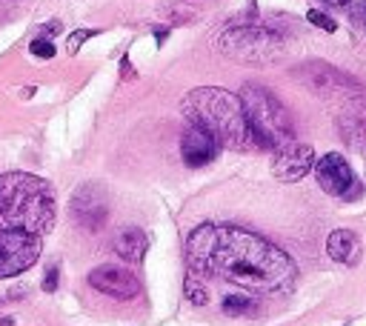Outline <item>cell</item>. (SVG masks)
Returning <instances> with one entry per match:
<instances>
[{
    "mask_svg": "<svg viewBox=\"0 0 366 326\" xmlns=\"http://www.w3.org/2000/svg\"><path fill=\"white\" fill-rule=\"evenodd\" d=\"M326 255L335 261V263H357L360 261V241L352 229H335L329 238H326Z\"/></svg>",
    "mask_w": 366,
    "mask_h": 326,
    "instance_id": "13",
    "label": "cell"
},
{
    "mask_svg": "<svg viewBox=\"0 0 366 326\" xmlns=\"http://www.w3.org/2000/svg\"><path fill=\"white\" fill-rule=\"evenodd\" d=\"M315 178H318V184H320V189H323L326 195H332V198L357 201V198L363 195V189H360V184H357V178H355V172H352V167L346 163V157L338 154V152H329V154H323V157L315 163Z\"/></svg>",
    "mask_w": 366,
    "mask_h": 326,
    "instance_id": "7",
    "label": "cell"
},
{
    "mask_svg": "<svg viewBox=\"0 0 366 326\" xmlns=\"http://www.w3.org/2000/svg\"><path fill=\"white\" fill-rule=\"evenodd\" d=\"M58 278H61V266L52 263V266L46 269V275H43V292H55V289H58Z\"/></svg>",
    "mask_w": 366,
    "mask_h": 326,
    "instance_id": "20",
    "label": "cell"
},
{
    "mask_svg": "<svg viewBox=\"0 0 366 326\" xmlns=\"http://www.w3.org/2000/svg\"><path fill=\"white\" fill-rule=\"evenodd\" d=\"M215 238H218V226H212V224H201L198 229H192V232H189L187 246H183V258H187L189 275H195V278H206V275H212Z\"/></svg>",
    "mask_w": 366,
    "mask_h": 326,
    "instance_id": "10",
    "label": "cell"
},
{
    "mask_svg": "<svg viewBox=\"0 0 366 326\" xmlns=\"http://www.w3.org/2000/svg\"><path fill=\"white\" fill-rule=\"evenodd\" d=\"M241 103L252 129L255 149H281L283 143L295 140L292 115L269 89L258 83H246L241 89Z\"/></svg>",
    "mask_w": 366,
    "mask_h": 326,
    "instance_id": "4",
    "label": "cell"
},
{
    "mask_svg": "<svg viewBox=\"0 0 366 326\" xmlns=\"http://www.w3.org/2000/svg\"><path fill=\"white\" fill-rule=\"evenodd\" d=\"M29 52L35 55V58H55V43L49 41V38H35L32 41V46H29Z\"/></svg>",
    "mask_w": 366,
    "mask_h": 326,
    "instance_id": "19",
    "label": "cell"
},
{
    "mask_svg": "<svg viewBox=\"0 0 366 326\" xmlns=\"http://www.w3.org/2000/svg\"><path fill=\"white\" fill-rule=\"evenodd\" d=\"M306 21H309L312 26L323 29V32H335V29H338V23H335L329 15H323L320 9H309V12H306Z\"/></svg>",
    "mask_w": 366,
    "mask_h": 326,
    "instance_id": "17",
    "label": "cell"
},
{
    "mask_svg": "<svg viewBox=\"0 0 366 326\" xmlns=\"http://www.w3.org/2000/svg\"><path fill=\"white\" fill-rule=\"evenodd\" d=\"M352 23L366 26V0H360V4H355V9H352Z\"/></svg>",
    "mask_w": 366,
    "mask_h": 326,
    "instance_id": "21",
    "label": "cell"
},
{
    "mask_svg": "<svg viewBox=\"0 0 366 326\" xmlns=\"http://www.w3.org/2000/svg\"><path fill=\"white\" fill-rule=\"evenodd\" d=\"M212 275L249 292L278 295L295 286L298 266L281 246L269 243L266 238L238 226H218Z\"/></svg>",
    "mask_w": 366,
    "mask_h": 326,
    "instance_id": "1",
    "label": "cell"
},
{
    "mask_svg": "<svg viewBox=\"0 0 366 326\" xmlns=\"http://www.w3.org/2000/svg\"><path fill=\"white\" fill-rule=\"evenodd\" d=\"M72 221L83 232H100L109 221V198L100 184H83L72 195Z\"/></svg>",
    "mask_w": 366,
    "mask_h": 326,
    "instance_id": "8",
    "label": "cell"
},
{
    "mask_svg": "<svg viewBox=\"0 0 366 326\" xmlns=\"http://www.w3.org/2000/svg\"><path fill=\"white\" fill-rule=\"evenodd\" d=\"M92 35H95L92 29H78V32H72V35L66 38V52H69V55H78V52H80V46H83Z\"/></svg>",
    "mask_w": 366,
    "mask_h": 326,
    "instance_id": "18",
    "label": "cell"
},
{
    "mask_svg": "<svg viewBox=\"0 0 366 326\" xmlns=\"http://www.w3.org/2000/svg\"><path fill=\"white\" fill-rule=\"evenodd\" d=\"M0 326H12V317H6V320H0Z\"/></svg>",
    "mask_w": 366,
    "mask_h": 326,
    "instance_id": "24",
    "label": "cell"
},
{
    "mask_svg": "<svg viewBox=\"0 0 366 326\" xmlns=\"http://www.w3.org/2000/svg\"><path fill=\"white\" fill-rule=\"evenodd\" d=\"M258 306H255V300L249 298V295H226L224 298V312L229 315V317H241V315H252Z\"/></svg>",
    "mask_w": 366,
    "mask_h": 326,
    "instance_id": "15",
    "label": "cell"
},
{
    "mask_svg": "<svg viewBox=\"0 0 366 326\" xmlns=\"http://www.w3.org/2000/svg\"><path fill=\"white\" fill-rule=\"evenodd\" d=\"M221 49H224V55H229L241 63H266L281 55L283 41L269 26L241 23V26H229L221 35Z\"/></svg>",
    "mask_w": 366,
    "mask_h": 326,
    "instance_id": "5",
    "label": "cell"
},
{
    "mask_svg": "<svg viewBox=\"0 0 366 326\" xmlns=\"http://www.w3.org/2000/svg\"><path fill=\"white\" fill-rule=\"evenodd\" d=\"M55 215V192L43 178L29 172H9L0 178V221L4 226L43 238L52 232Z\"/></svg>",
    "mask_w": 366,
    "mask_h": 326,
    "instance_id": "2",
    "label": "cell"
},
{
    "mask_svg": "<svg viewBox=\"0 0 366 326\" xmlns=\"http://www.w3.org/2000/svg\"><path fill=\"white\" fill-rule=\"evenodd\" d=\"M320 4H326V6H346L349 0H320Z\"/></svg>",
    "mask_w": 366,
    "mask_h": 326,
    "instance_id": "23",
    "label": "cell"
},
{
    "mask_svg": "<svg viewBox=\"0 0 366 326\" xmlns=\"http://www.w3.org/2000/svg\"><path fill=\"white\" fill-rule=\"evenodd\" d=\"M166 38H169V29H157V32H155V41H157V43H166Z\"/></svg>",
    "mask_w": 366,
    "mask_h": 326,
    "instance_id": "22",
    "label": "cell"
},
{
    "mask_svg": "<svg viewBox=\"0 0 366 326\" xmlns=\"http://www.w3.org/2000/svg\"><path fill=\"white\" fill-rule=\"evenodd\" d=\"M183 295H187V300H189V303H195V306L209 303V292H206V286H204L195 275H189L187 280H183Z\"/></svg>",
    "mask_w": 366,
    "mask_h": 326,
    "instance_id": "16",
    "label": "cell"
},
{
    "mask_svg": "<svg viewBox=\"0 0 366 326\" xmlns=\"http://www.w3.org/2000/svg\"><path fill=\"white\" fill-rule=\"evenodd\" d=\"M89 283H92L98 292H103V295H109V298H115V300H132V298H137V292H140L137 278H135L129 269L115 266V263H103V266L92 269V272H89Z\"/></svg>",
    "mask_w": 366,
    "mask_h": 326,
    "instance_id": "11",
    "label": "cell"
},
{
    "mask_svg": "<svg viewBox=\"0 0 366 326\" xmlns=\"http://www.w3.org/2000/svg\"><path fill=\"white\" fill-rule=\"evenodd\" d=\"M146 249H149V238H146L140 229H135V226L123 229V232L115 238V252H117V258H123L126 263H137V261L146 255Z\"/></svg>",
    "mask_w": 366,
    "mask_h": 326,
    "instance_id": "14",
    "label": "cell"
},
{
    "mask_svg": "<svg viewBox=\"0 0 366 326\" xmlns=\"http://www.w3.org/2000/svg\"><path fill=\"white\" fill-rule=\"evenodd\" d=\"M218 152H221V143L206 129H201L195 123L187 126V132L180 137V154H183L187 167H192V169L206 167V163H212L218 157Z\"/></svg>",
    "mask_w": 366,
    "mask_h": 326,
    "instance_id": "12",
    "label": "cell"
},
{
    "mask_svg": "<svg viewBox=\"0 0 366 326\" xmlns=\"http://www.w3.org/2000/svg\"><path fill=\"white\" fill-rule=\"evenodd\" d=\"M183 115L189 117V123L206 129L221 146H229V149L255 146L241 95H232V92L218 89V86L192 89L187 98H183Z\"/></svg>",
    "mask_w": 366,
    "mask_h": 326,
    "instance_id": "3",
    "label": "cell"
},
{
    "mask_svg": "<svg viewBox=\"0 0 366 326\" xmlns=\"http://www.w3.org/2000/svg\"><path fill=\"white\" fill-rule=\"evenodd\" d=\"M41 249H43L41 235L4 226L0 229V278H15L32 269L35 261L41 258Z\"/></svg>",
    "mask_w": 366,
    "mask_h": 326,
    "instance_id": "6",
    "label": "cell"
},
{
    "mask_svg": "<svg viewBox=\"0 0 366 326\" xmlns=\"http://www.w3.org/2000/svg\"><path fill=\"white\" fill-rule=\"evenodd\" d=\"M312 169H315V149H312L309 143L289 140V143H283L281 149H275L272 175H275L281 184H295V181L306 178Z\"/></svg>",
    "mask_w": 366,
    "mask_h": 326,
    "instance_id": "9",
    "label": "cell"
}]
</instances>
